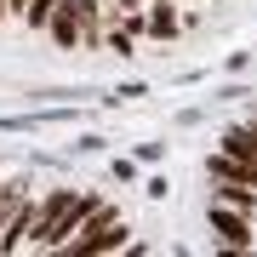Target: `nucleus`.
Wrapping results in <instances>:
<instances>
[{"mask_svg":"<svg viewBox=\"0 0 257 257\" xmlns=\"http://www.w3.org/2000/svg\"><path fill=\"white\" fill-rule=\"evenodd\" d=\"M206 229L229 251H257V103L206 155Z\"/></svg>","mask_w":257,"mask_h":257,"instance_id":"nucleus-1","label":"nucleus"}]
</instances>
